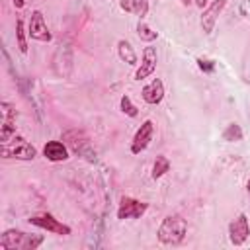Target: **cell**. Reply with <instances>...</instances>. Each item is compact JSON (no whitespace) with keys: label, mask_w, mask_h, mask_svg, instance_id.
Wrapping results in <instances>:
<instances>
[{"label":"cell","mask_w":250,"mask_h":250,"mask_svg":"<svg viewBox=\"0 0 250 250\" xmlns=\"http://www.w3.org/2000/svg\"><path fill=\"white\" fill-rule=\"evenodd\" d=\"M188 234V223L182 215H166L158 227V242L164 246H180Z\"/></svg>","instance_id":"cell-1"},{"label":"cell","mask_w":250,"mask_h":250,"mask_svg":"<svg viewBox=\"0 0 250 250\" xmlns=\"http://www.w3.org/2000/svg\"><path fill=\"white\" fill-rule=\"evenodd\" d=\"M43 242V234H29L18 229H8L0 236V248L4 250H35Z\"/></svg>","instance_id":"cell-2"},{"label":"cell","mask_w":250,"mask_h":250,"mask_svg":"<svg viewBox=\"0 0 250 250\" xmlns=\"http://www.w3.org/2000/svg\"><path fill=\"white\" fill-rule=\"evenodd\" d=\"M37 156V148L27 143L23 137L14 135L8 143H2V158H16V160H33Z\"/></svg>","instance_id":"cell-3"},{"label":"cell","mask_w":250,"mask_h":250,"mask_svg":"<svg viewBox=\"0 0 250 250\" xmlns=\"http://www.w3.org/2000/svg\"><path fill=\"white\" fill-rule=\"evenodd\" d=\"M29 223L35 225V227H39V229H43V230H47V232L59 234V236H68V234L72 232L68 225L61 223V221L55 219L51 213H35V215L29 217Z\"/></svg>","instance_id":"cell-4"},{"label":"cell","mask_w":250,"mask_h":250,"mask_svg":"<svg viewBox=\"0 0 250 250\" xmlns=\"http://www.w3.org/2000/svg\"><path fill=\"white\" fill-rule=\"evenodd\" d=\"M152 137H154V123H152V119H145L141 123V127L133 135L131 152L133 154H141L143 150H146L148 145H150V141H152Z\"/></svg>","instance_id":"cell-5"},{"label":"cell","mask_w":250,"mask_h":250,"mask_svg":"<svg viewBox=\"0 0 250 250\" xmlns=\"http://www.w3.org/2000/svg\"><path fill=\"white\" fill-rule=\"evenodd\" d=\"M148 209V205L145 201H139L135 197H127L123 195L117 207V219L125 221V219H139L145 215V211Z\"/></svg>","instance_id":"cell-6"},{"label":"cell","mask_w":250,"mask_h":250,"mask_svg":"<svg viewBox=\"0 0 250 250\" xmlns=\"http://www.w3.org/2000/svg\"><path fill=\"white\" fill-rule=\"evenodd\" d=\"M248 238H250V223H248V217L244 213H238V217L234 221H230V225H229V240L234 246H242Z\"/></svg>","instance_id":"cell-7"},{"label":"cell","mask_w":250,"mask_h":250,"mask_svg":"<svg viewBox=\"0 0 250 250\" xmlns=\"http://www.w3.org/2000/svg\"><path fill=\"white\" fill-rule=\"evenodd\" d=\"M27 35L35 41H51V31L45 23V16L41 10H33L31 12V18H29V23H27Z\"/></svg>","instance_id":"cell-8"},{"label":"cell","mask_w":250,"mask_h":250,"mask_svg":"<svg viewBox=\"0 0 250 250\" xmlns=\"http://www.w3.org/2000/svg\"><path fill=\"white\" fill-rule=\"evenodd\" d=\"M156 62H158V53H156V47L148 45L143 49V55H141V64L137 66L135 70V80H145L148 78L154 70H156Z\"/></svg>","instance_id":"cell-9"},{"label":"cell","mask_w":250,"mask_h":250,"mask_svg":"<svg viewBox=\"0 0 250 250\" xmlns=\"http://www.w3.org/2000/svg\"><path fill=\"white\" fill-rule=\"evenodd\" d=\"M2 125H0V143H8L12 135H16V109L12 104L2 102Z\"/></svg>","instance_id":"cell-10"},{"label":"cell","mask_w":250,"mask_h":250,"mask_svg":"<svg viewBox=\"0 0 250 250\" xmlns=\"http://www.w3.org/2000/svg\"><path fill=\"white\" fill-rule=\"evenodd\" d=\"M225 6H227V0H213L211 4H207L203 8V12H201V29L207 35L215 29V23H217L221 12L225 10Z\"/></svg>","instance_id":"cell-11"},{"label":"cell","mask_w":250,"mask_h":250,"mask_svg":"<svg viewBox=\"0 0 250 250\" xmlns=\"http://www.w3.org/2000/svg\"><path fill=\"white\" fill-rule=\"evenodd\" d=\"M141 98H143V102L148 104V105L160 104L162 98H164V84H162V80H160V78H152V80L141 90Z\"/></svg>","instance_id":"cell-12"},{"label":"cell","mask_w":250,"mask_h":250,"mask_svg":"<svg viewBox=\"0 0 250 250\" xmlns=\"http://www.w3.org/2000/svg\"><path fill=\"white\" fill-rule=\"evenodd\" d=\"M43 156L49 162H62L68 158V148L61 141H47L43 146Z\"/></svg>","instance_id":"cell-13"},{"label":"cell","mask_w":250,"mask_h":250,"mask_svg":"<svg viewBox=\"0 0 250 250\" xmlns=\"http://www.w3.org/2000/svg\"><path fill=\"white\" fill-rule=\"evenodd\" d=\"M64 139V145H68L74 152H84V148H90V143H88V137L78 131V129H70L62 135Z\"/></svg>","instance_id":"cell-14"},{"label":"cell","mask_w":250,"mask_h":250,"mask_svg":"<svg viewBox=\"0 0 250 250\" xmlns=\"http://www.w3.org/2000/svg\"><path fill=\"white\" fill-rule=\"evenodd\" d=\"M117 55H119V59L123 61V62H127V64H137V53H135V49H133V45L127 41V39H119L117 41Z\"/></svg>","instance_id":"cell-15"},{"label":"cell","mask_w":250,"mask_h":250,"mask_svg":"<svg viewBox=\"0 0 250 250\" xmlns=\"http://www.w3.org/2000/svg\"><path fill=\"white\" fill-rule=\"evenodd\" d=\"M27 31H25V27H23V20L21 18H18L16 20V43H18V49H20V53H27Z\"/></svg>","instance_id":"cell-16"},{"label":"cell","mask_w":250,"mask_h":250,"mask_svg":"<svg viewBox=\"0 0 250 250\" xmlns=\"http://www.w3.org/2000/svg\"><path fill=\"white\" fill-rule=\"evenodd\" d=\"M168 170H170V160H168L164 154H158V156L154 158V164H152V172H150V176H152L154 180H158V178H162Z\"/></svg>","instance_id":"cell-17"},{"label":"cell","mask_w":250,"mask_h":250,"mask_svg":"<svg viewBox=\"0 0 250 250\" xmlns=\"http://www.w3.org/2000/svg\"><path fill=\"white\" fill-rule=\"evenodd\" d=\"M223 139L227 143H238V141H242V129H240V125L238 123H229L225 127V131H223Z\"/></svg>","instance_id":"cell-18"},{"label":"cell","mask_w":250,"mask_h":250,"mask_svg":"<svg viewBox=\"0 0 250 250\" xmlns=\"http://www.w3.org/2000/svg\"><path fill=\"white\" fill-rule=\"evenodd\" d=\"M137 35H139V39L145 41V43H152V41L158 37V33L152 31L145 21H139V25H137Z\"/></svg>","instance_id":"cell-19"},{"label":"cell","mask_w":250,"mask_h":250,"mask_svg":"<svg viewBox=\"0 0 250 250\" xmlns=\"http://www.w3.org/2000/svg\"><path fill=\"white\" fill-rule=\"evenodd\" d=\"M119 107H121V111H123L125 115H129V117H137V113H139L137 105L131 102V98H129L127 94L121 96V100H119Z\"/></svg>","instance_id":"cell-20"},{"label":"cell","mask_w":250,"mask_h":250,"mask_svg":"<svg viewBox=\"0 0 250 250\" xmlns=\"http://www.w3.org/2000/svg\"><path fill=\"white\" fill-rule=\"evenodd\" d=\"M133 14L143 20L148 14V0H133Z\"/></svg>","instance_id":"cell-21"},{"label":"cell","mask_w":250,"mask_h":250,"mask_svg":"<svg viewBox=\"0 0 250 250\" xmlns=\"http://www.w3.org/2000/svg\"><path fill=\"white\" fill-rule=\"evenodd\" d=\"M197 62H199V68H201V70H209V72H211V70L215 68V64H213L211 61H203V59H197Z\"/></svg>","instance_id":"cell-22"},{"label":"cell","mask_w":250,"mask_h":250,"mask_svg":"<svg viewBox=\"0 0 250 250\" xmlns=\"http://www.w3.org/2000/svg\"><path fill=\"white\" fill-rule=\"evenodd\" d=\"M119 4L125 12H133V0H119Z\"/></svg>","instance_id":"cell-23"},{"label":"cell","mask_w":250,"mask_h":250,"mask_svg":"<svg viewBox=\"0 0 250 250\" xmlns=\"http://www.w3.org/2000/svg\"><path fill=\"white\" fill-rule=\"evenodd\" d=\"M12 4H14V8H18V10H21V8L25 6V0H12Z\"/></svg>","instance_id":"cell-24"},{"label":"cell","mask_w":250,"mask_h":250,"mask_svg":"<svg viewBox=\"0 0 250 250\" xmlns=\"http://www.w3.org/2000/svg\"><path fill=\"white\" fill-rule=\"evenodd\" d=\"M207 2H209V0H193V4H195L197 8H201V10L207 6Z\"/></svg>","instance_id":"cell-25"},{"label":"cell","mask_w":250,"mask_h":250,"mask_svg":"<svg viewBox=\"0 0 250 250\" xmlns=\"http://www.w3.org/2000/svg\"><path fill=\"white\" fill-rule=\"evenodd\" d=\"M182 2V6H191L193 4V0H180Z\"/></svg>","instance_id":"cell-26"},{"label":"cell","mask_w":250,"mask_h":250,"mask_svg":"<svg viewBox=\"0 0 250 250\" xmlns=\"http://www.w3.org/2000/svg\"><path fill=\"white\" fill-rule=\"evenodd\" d=\"M246 189H248V195H250V180H248V184H246Z\"/></svg>","instance_id":"cell-27"}]
</instances>
